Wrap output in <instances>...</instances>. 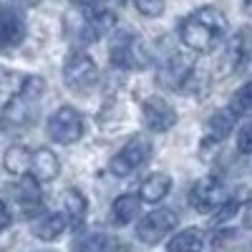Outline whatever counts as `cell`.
Returning <instances> with one entry per match:
<instances>
[{
    "label": "cell",
    "mask_w": 252,
    "mask_h": 252,
    "mask_svg": "<svg viewBox=\"0 0 252 252\" xmlns=\"http://www.w3.org/2000/svg\"><path fill=\"white\" fill-rule=\"evenodd\" d=\"M177 222H179V217L174 209H169V207L154 209L146 217H141V222L136 224V237L144 245H157V242H161V237H166L177 227Z\"/></svg>",
    "instance_id": "obj_8"
},
{
    "label": "cell",
    "mask_w": 252,
    "mask_h": 252,
    "mask_svg": "<svg viewBox=\"0 0 252 252\" xmlns=\"http://www.w3.org/2000/svg\"><path fill=\"white\" fill-rule=\"evenodd\" d=\"M63 204H66V222H71L73 229H78L86 220V212H89V202L83 197L78 189H66V197H63Z\"/></svg>",
    "instance_id": "obj_19"
},
{
    "label": "cell",
    "mask_w": 252,
    "mask_h": 252,
    "mask_svg": "<svg viewBox=\"0 0 252 252\" xmlns=\"http://www.w3.org/2000/svg\"><path fill=\"white\" fill-rule=\"evenodd\" d=\"M134 5L144 18H159L164 13V0H134Z\"/></svg>",
    "instance_id": "obj_25"
},
{
    "label": "cell",
    "mask_w": 252,
    "mask_h": 252,
    "mask_svg": "<svg viewBox=\"0 0 252 252\" xmlns=\"http://www.w3.org/2000/svg\"><path fill=\"white\" fill-rule=\"evenodd\" d=\"M141 119H144V126L149 131L164 134V131L174 129L177 111L169 106V101H164L161 96H152L141 103Z\"/></svg>",
    "instance_id": "obj_11"
},
{
    "label": "cell",
    "mask_w": 252,
    "mask_h": 252,
    "mask_svg": "<svg viewBox=\"0 0 252 252\" xmlns=\"http://www.w3.org/2000/svg\"><path fill=\"white\" fill-rule=\"evenodd\" d=\"M227 114L232 119H240V116H247L252 114V81H247L242 89H237L229 98V106H227Z\"/></svg>",
    "instance_id": "obj_22"
},
{
    "label": "cell",
    "mask_w": 252,
    "mask_h": 252,
    "mask_svg": "<svg viewBox=\"0 0 252 252\" xmlns=\"http://www.w3.org/2000/svg\"><path fill=\"white\" fill-rule=\"evenodd\" d=\"M202 250H204V235L197 227L182 229L166 245V252H202Z\"/></svg>",
    "instance_id": "obj_18"
},
{
    "label": "cell",
    "mask_w": 252,
    "mask_h": 252,
    "mask_svg": "<svg viewBox=\"0 0 252 252\" xmlns=\"http://www.w3.org/2000/svg\"><path fill=\"white\" fill-rule=\"evenodd\" d=\"M106 250V235L103 232H83L71 242V252H103Z\"/></svg>",
    "instance_id": "obj_23"
},
{
    "label": "cell",
    "mask_w": 252,
    "mask_h": 252,
    "mask_svg": "<svg viewBox=\"0 0 252 252\" xmlns=\"http://www.w3.org/2000/svg\"><path fill=\"white\" fill-rule=\"evenodd\" d=\"M192 68H194L192 58L174 56L169 63H166V68L159 73V81L169 89H184V83L189 81V76H192Z\"/></svg>",
    "instance_id": "obj_15"
},
{
    "label": "cell",
    "mask_w": 252,
    "mask_h": 252,
    "mask_svg": "<svg viewBox=\"0 0 252 252\" xmlns=\"http://www.w3.org/2000/svg\"><path fill=\"white\" fill-rule=\"evenodd\" d=\"M232 124H235L232 116H229L227 111H220V114H215L212 119H209V131H212L215 139H224L229 131H232Z\"/></svg>",
    "instance_id": "obj_24"
},
{
    "label": "cell",
    "mask_w": 252,
    "mask_h": 252,
    "mask_svg": "<svg viewBox=\"0 0 252 252\" xmlns=\"http://www.w3.org/2000/svg\"><path fill=\"white\" fill-rule=\"evenodd\" d=\"M242 8H245V13L252 18V0H245V3H242Z\"/></svg>",
    "instance_id": "obj_30"
},
{
    "label": "cell",
    "mask_w": 252,
    "mask_h": 252,
    "mask_svg": "<svg viewBox=\"0 0 252 252\" xmlns=\"http://www.w3.org/2000/svg\"><path fill=\"white\" fill-rule=\"evenodd\" d=\"M66 215L63 212H51V215H43L35 224H33V235L43 242H53L63 235V229H66Z\"/></svg>",
    "instance_id": "obj_17"
},
{
    "label": "cell",
    "mask_w": 252,
    "mask_h": 252,
    "mask_svg": "<svg viewBox=\"0 0 252 252\" xmlns=\"http://www.w3.org/2000/svg\"><path fill=\"white\" fill-rule=\"evenodd\" d=\"M224 202H227L224 184L215 177L199 179L192 187V192H189V204H192L197 212H217Z\"/></svg>",
    "instance_id": "obj_10"
},
{
    "label": "cell",
    "mask_w": 252,
    "mask_h": 252,
    "mask_svg": "<svg viewBox=\"0 0 252 252\" xmlns=\"http://www.w3.org/2000/svg\"><path fill=\"white\" fill-rule=\"evenodd\" d=\"M152 152H154L152 139L146 134H134L129 141L121 146V152L109 161V172L114 177H129V174L141 169V166L152 159Z\"/></svg>",
    "instance_id": "obj_6"
},
{
    "label": "cell",
    "mask_w": 252,
    "mask_h": 252,
    "mask_svg": "<svg viewBox=\"0 0 252 252\" xmlns=\"http://www.w3.org/2000/svg\"><path fill=\"white\" fill-rule=\"evenodd\" d=\"M224 31H227V18L222 15V10L212 5L189 13L179 23L182 43L194 53H212L222 43Z\"/></svg>",
    "instance_id": "obj_2"
},
{
    "label": "cell",
    "mask_w": 252,
    "mask_h": 252,
    "mask_svg": "<svg viewBox=\"0 0 252 252\" xmlns=\"http://www.w3.org/2000/svg\"><path fill=\"white\" fill-rule=\"evenodd\" d=\"M237 209H240V204H237L235 199H227V202H224V204L217 209V215H215V224H220V222H227V220H232Z\"/></svg>",
    "instance_id": "obj_27"
},
{
    "label": "cell",
    "mask_w": 252,
    "mask_h": 252,
    "mask_svg": "<svg viewBox=\"0 0 252 252\" xmlns=\"http://www.w3.org/2000/svg\"><path fill=\"white\" fill-rule=\"evenodd\" d=\"M237 149L240 154H252V121L245 124L237 134Z\"/></svg>",
    "instance_id": "obj_26"
},
{
    "label": "cell",
    "mask_w": 252,
    "mask_h": 252,
    "mask_svg": "<svg viewBox=\"0 0 252 252\" xmlns=\"http://www.w3.org/2000/svg\"><path fill=\"white\" fill-rule=\"evenodd\" d=\"M169 192H172V177L164 174V172H159V174H152V177H146V179L141 182L136 197H139L141 202L157 204V202H161Z\"/></svg>",
    "instance_id": "obj_16"
},
{
    "label": "cell",
    "mask_w": 252,
    "mask_h": 252,
    "mask_svg": "<svg viewBox=\"0 0 252 252\" xmlns=\"http://www.w3.org/2000/svg\"><path fill=\"white\" fill-rule=\"evenodd\" d=\"M28 172H33L35 182H53L58 177V172H61V161H58L56 152L40 146L38 152L31 154V169Z\"/></svg>",
    "instance_id": "obj_14"
},
{
    "label": "cell",
    "mask_w": 252,
    "mask_h": 252,
    "mask_svg": "<svg viewBox=\"0 0 252 252\" xmlns=\"http://www.w3.org/2000/svg\"><path fill=\"white\" fill-rule=\"evenodd\" d=\"M139 212H141V199L136 194H121L111 204V217L116 224H129L131 220L139 217Z\"/></svg>",
    "instance_id": "obj_21"
},
{
    "label": "cell",
    "mask_w": 252,
    "mask_h": 252,
    "mask_svg": "<svg viewBox=\"0 0 252 252\" xmlns=\"http://www.w3.org/2000/svg\"><path fill=\"white\" fill-rule=\"evenodd\" d=\"M13 189V199L18 202V207L23 209L26 217H35L43 212V199H40V189H38V182L33 177H20V184L10 187Z\"/></svg>",
    "instance_id": "obj_13"
},
{
    "label": "cell",
    "mask_w": 252,
    "mask_h": 252,
    "mask_svg": "<svg viewBox=\"0 0 252 252\" xmlns=\"http://www.w3.org/2000/svg\"><path fill=\"white\" fill-rule=\"evenodd\" d=\"M31 149L28 146H20V144H13L8 146V152L3 154V166L5 172L10 174H18V177H26L28 169H31Z\"/></svg>",
    "instance_id": "obj_20"
},
{
    "label": "cell",
    "mask_w": 252,
    "mask_h": 252,
    "mask_svg": "<svg viewBox=\"0 0 252 252\" xmlns=\"http://www.w3.org/2000/svg\"><path fill=\"white\" fill-rule=\"evenodd\" d=\"M252 58V26H242L232 38L227 40V48L222 56L224 73H237L245 71Z\"/></svg>",
    "instance_id": "obj_9"
},
{
    "label": "cell",
    "mask_w": 252,
    "mask_h": 252,
    "mask_svg": "<svg viewBox=\"0 0 252 252\" xmlns=\"http://www.w3.org/2000/svg\"><path fill=\"white\" fill-rule=\"evenodd\" d=\"M63 26L73 43L86 46L116 26V13L111 8H76L63 15Z\"/></svg>",
    "instance_id": "obj_3"
},
{
    "label": "cell",
    "mask_w": 252,
    "mask_h": 252,
    "mask_svg": "<svg viewBox=\"0 0 252 252\" xmlns=\"http://www.w3.org/2000/svg\"><path fill=\"white\" fill-rule=\"evenodd\" d=\"M109 58L121 71H136V68H144L149 63V53L144 48V40L129 28H121L111 35Z\"/></svg>",
    "instance_id": "obj_4"
},
{
    "label": "cell",
    "mask_w": 252,
    "mask_h": 252,
    "mask_svg": "<svg viewBox=\"0 0 252 252\" xmlns=\"http://www.w3.org/2000/svg\"><path fill=\"white\" fill-rule=\"evenodd\" d=\"M242 224L247 227V229H252V199L245 204V209H242Z\"/></svg>",
    "instance_id": "obj_29"
},
{
    "label": "cell",
    "mask_w": 252,
    "mask_h": 252,
    "mask_svg": "<svg viewBox=\"0 0 252 252\" xmlns=\"http://www.w3.org/2000/svg\"><path fill=\"white\" fill-rule=\"evenodd\" d=\"M48 136L56 144H73L83 136V119L73 106H58L48 116Z\"/></svg>",
    "instance_id": "obj_7"
},
{
    "label": "cell",
    "mask_w": 252,
    "mask_h": 252,
    "mask_svg": "<svg viewBox=\"0 0 252 252\" xmlns=\"http://www.w3.org/2000/svg\"><path fill=\"white\" fill-rule=\"evenodd\" d=\"M46 94V81L40 76H26L20 89L5 101L0 109V131L3 134H23L31 129L38 116V103Z\"/></svg>",
    "instance_id": "obj_1"
},
{
    "label": "cell",
    "mask_w": 252,
    "mask_h": 252,
    "mask_svg": "<svg viewBox=\"0 0 252 252\" xmlns=\"http://www.w3.org/2000/svg\"><path fill=\"white\" fill-rule=\"evenodd\" d=\"M26 40V15L15 8H0V48H15Z\"/></svg>",
    "instance_id": "obj_12"
},
{
    "label": "cell",
    "mask_w": 252,
    "mask_h": 252,
    "mask_svg": "<svg viewBox=\"0 0 252 252\" xmlns=\"http://www.w3.org/2000/svg\"><path fill=\"white\" fill-rule=\"evenodd\" d=\"M10 220H13V217H10V212H8V207H5V202L0 199V232H3V229H5L8 224H10Z\"/></svg>",
    "instance_id": "obj_28"
},
{
    "label": "cell",
    "mask_w": 252,
    "mask_h": 252,
    "mask_svg": "<svg viewBox=\"0 0 252 252\" xmlns=\"http://www.w3.org/2000/svg\"><path fill=\"white\" fill-rule=\"evenodd\" d=\"M98 66L94 63V58L89 53H71L63 63V83H66V89L78 94V96H86L96 89L98 83Z\"/></svg>",
    "instance_id": "obj_5"
}]
</instances>
